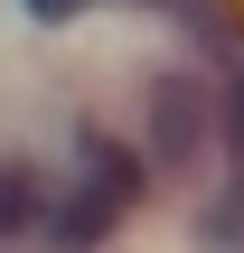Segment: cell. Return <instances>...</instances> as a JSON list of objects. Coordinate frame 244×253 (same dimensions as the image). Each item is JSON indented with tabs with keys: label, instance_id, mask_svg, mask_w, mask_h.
<instances>
[{
	"label": "cell",
	"instance_id": "1",
	"mask_svg": "<svg viewBox=\"0 0 244 253\" xmlns=\"http://www.w3.org/2000/svg\"><path fill=\"white\" fill-rule=\"evenodd\" d=\"M19 225H38V178H28V169L0 178V235H19Z\"/></svg>",
	"mask_w": 244,
	"mask_h": 253
}]
</instances>
